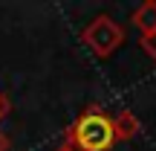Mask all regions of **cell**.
<instances>
[{
	"label": "cell",
	"instance_id": "6da1fadb",
	"mask_svg": "<svg viewBox=\"0 0 156 151\" xmlns=\"http://www.w3.org/2000/svg\"><path fill=\"white\" fill-rule=\"evenodd\" d=\"M64 145H69L73 151H110L113 145H116L113 116L104 113L98 105H90L87 111L67 128Z\"/></svg>",
	"mask_w": 156,
	"mask_h": 151
},
{
	"label": "cell",
	"instance_id": "7a4b0ae2",
	"mask_svg": "<svg viewBox=\"0 0 156 151\" xmlns=\"http://www.w3.org/2000/svg\"><path fill=\"white\" fill-rule=\"evenodd\" d=\"M124 38H127L124 26L116 21V17H110V15L93 17V21L84 26V32H81L84 47H90L93 55H98V58H110L113 52L124 44Z\"/></svg>",
	"mask_w": 156,
	"mask_h": 151
},
{
	"label": "cell",
	"instance_id": "3957f363",
	"mask_svg": "<svg viewBox=\"0 0 156 151\" xmlns=\"http://www.w3.org/2000/svg\"><path fill=\"white\" fill-rule=\"evenodd\" d=\"M130 23H133L142 35L156 32V0H145L142 6H136L133 15H130Z\"/></svg>",
	"mask_w": 156,
	"mask_h": 151
},
{
	"label": "cell",
	"instance_id": "277c9868",
	"mask_svg": "<svg viewBox=\"0 0 156 151\" xmlns=\"http://www.w3.org/2000/svg\"><path fill=\"white\" fill-rule=\"evenodd\" d=\"M139 131H142V125H139V119L133 116V111H119L116 116H113V134H116V142L119 140H122V142L133 140Z\"/></svg>",
	"mask_w": 156,
	"mask_h": 151
},
{
	"label": "cell",
	"instance_id": "5b68a950",
	"mask_svg": "<svg viewBox=\"0 0 156 151\" xmlns=\"http://www.w3.org/2000/svg\"><path fill=\"white\" fill-rule=\"evenodd\" d=\"M139 44H142V50L147 52V55L156 61V32H151V35H142L139 38Z\"/></svg>",
	"mask_w": 156,
	"mask_h": 151
},
{
	"label": "cell",
	"instance_id": "8992f818",
	"mask_svg": "<svg viewBox=\"0 0 156 151\" xmlns=\"http://www.w3.org/2000/svg\"><path fill=\"white\" fill-rule=\"evenodd\" d=\"M6 113H9V99H6V96L0 93V119H3Z\"/></svg>",
	"mask_w": 156,
	"mask_h": 151
},
{
	"label": "cell",
	"instance_id": "52a82bcc",
	"mask_svg": "<svg viewBox=\"0 0 156 151\" xmlns=\"http://www.w3.org/2000/svg\"><path fill=\"white\" fill-rule=\"evenodd\" d=\"M9 148H12V140L3 134V131H0V151H9Z\"/></svg>",
	"mask_w": 156,
	"mask_h": 151
},
{
	"label": "cell",
	"instance_id": "ba28073f",
	"mask_svg": "<svg viewBox=\"0 0 156 151\" xmlns=\"http://www.w3.org/2000/svg\"><path fill=\"white\" fill-rule=\"evenodd\" d=\"M55 151H73V148H69V145H61V148H55Z\"/></svg>",
	"mask_w": 156,
	"mask_h": 151
}]
</instances>
